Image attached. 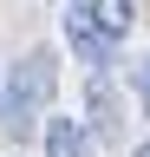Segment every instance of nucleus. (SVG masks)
<instances>
[{
  "instance_id": "f257e3e1",
  "label": "nucleus",
  "mask_w": 150,
  "mask_h": 157,
  "mask_svg": "<svg viewBox=\"0 0 150 157\" xmlns=\"http://www.w3.org/2000/svg\"><path fill=\"white\" fill-rule=\"evenodd\" d=\"M52 92H59V59H52L46 46H33L26 59H13L7 78H0V124H7L13 137H26L52 111Z\"/></svg>"
},
{
  "instance_id": "f03ea898",
  "label": "nucleus",
  "mask_w": 150,
  "mask_h": 157,
  "mask_svg": "<svg viewBox=\"0 0 150 157\" xmlns=\"http://www.w3.org/2000/svg\"><path fill=\"white\" fill-rule=\"evenodd\" d=\"M39 144H46V157H85V151H91V131L79 124V118H59V111H46V124H39Z\"/></svg>"
},
{
  "instance_id": "7ed1b4c3",
  "label": "nucleus",
  "mask_w": 150,
  "mask_h": 157,
  "mask_svg": "<svg viewBox=\"0 0 150 157\" xmlns=\"http://www.w3.org/2000/svg\"><path fill=\"white\" fill-rule=\"evenodd\" d=\"M65 39L79 46V59H85V66H111V52H118V39H111V33H98L79 7L65 13Z\"/></svg>"
},
{
  "instance_id": "20e7f679",
  "label": "nucleus",
  "mask_w": 150,
  "mask_h": 157,
  "mask_svg": "<svg viewBox=\"0 0 150 157\" xmlns=\"http://www.w3.org/2000/svg\"><path fill=\"white\" fill-rule=\"evenodd\" d=\"M72 7H79L98 33H111V39H124L130 20H137V7H130V0H72Z\"/></svg>"
},
{
  "instance_id": "39448f33",
  "label": "nucleus",
  "mask_w": 150,
  "mask_h": 157,
  "mask_svg": "<svg viewBox=\"0 0 150 157\" xmlns=\"http://www.w3.org/2000/svg\"><path fill=\"white\" fill-rule=\"evenodd\" d=\"M91 137H118V98H111V78H104V66L91 72Z\"/></svg>"
},
{
  "instance_id": "423d86ee",
  "label": "nucleus",
  "mask_w": 150,
  "mask_h": 157,
  "mask_svg": "<svg viewBox=\"0 0 150 157\" xmlns=\"http://www.w3.org/2000/svg\"><path fill=\"white\" fill-rule=\"evenodd\" d=\"M137 98H144V111H150V52H144V66H137Z\"/></svg>"
},
{
  "instance_id": "0eeeda50",
  "label": "nucleus",
  "mask_w": 150,
  "mask_h": 157,
  "mask_svg": "<svg viewBox=\"0 0 150 157\" xmlns=\"http://www.w3.org/2000/svg\"><path fill=\"white\" fill-rule=\"evenodd\" d=\"M137 157H150V137H144V144H137Z\"/></svg>"
}]
</instances>
